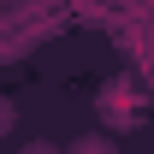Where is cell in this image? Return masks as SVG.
<instances>
[{"label": "cell", "mask_w": 154, "mask_h": 154, "mask_svg": "<svg viewBox=\"0 0 154 154\" xmlns=\"http://www.w3.org/2000/svg\"><path fill=\"white\" fill-rule=\"evenodd\" d=\"M30 154H54V148H30Z\"/></svg>", "instance_id": "3957f363"}, {"label": "cell", "mask_w": 154, "mask_h": 154, "mask_svg": "<svg viewBox=\"0 0 154 154\" xmlns=\"http://www.w3.org/2000/svg\"><path fill=\"white\" fill-rule=\"evenodd\" d=\"M107 119H113V125H131V119H136V107H131V89H125V83H119L113 95H107Z\"/></svg>", "instance_id": "6da1fadb"}, {"label": "cell", "mask_w": 154, "mask_h": 154, "mask_svg": "<svg viewBox=\"0 0 154 154\" xmlns=\"http://www.w3.org/2000/svg\"><path fill=\"white\" fill-rule=\"evenodd\" d=\"M71 154H119L107 136H83V142H71Z\"/></svg>", "instance_id": "7a4b0ae2"}]
</instances>
